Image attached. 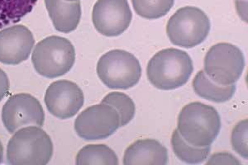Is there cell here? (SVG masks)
<instances>
[{
    "mask_svg": "<svg viewBox=\"0 0 248 165\" xmlns=\"http://www.w3.org/2000/svg\"><path fill=\"white\" fill-rule=\"evenodd\" d=\"M221 126L217 110L201 102L187 104L178 117V132L186 142L195 147L211 146L219 134Z\"/></svg>",
    "mask_w": 248,
    "mask_h": 165,
    "instance_id": "6da1fadb",
    "label": "cell"
},
{
    "mask_svg": "<svg viewBox=\"0 0 248 165\" xmlns=\"http://www.w3.org/2000/svg\"><path fill=\"white\" fill-rule=\"evenodd\" d=\"M193 70V62L189 54L169 48L159 51L150 60L147 78L159 90H175L189 81Z\"/></svg>",
    "mask_w": 248,
    "mask_h": 165,
    "instance_id": "7a4b0ae2",
    "label": "cell"
},
{
    "mask_svg": "<svg viewBox=\"0 0 248 165\" xmlns=\"http://www.w3.org/2000/svg\"><path fill=\"white\" fill-rule=\"evenodd\" d=\"M53 155V143L41 126L17 130L7 146V161L12 165H45Z\"/></svg>",
    "mask_w": 248,
    "mask_h": 165,
    "instance_id": "3957f363",
    "label": "cell"
},
{
    "mask_svg": "<svg viewBox=\"0 0 248 165\" xmlns=\"http://www.w3.org/2000/svg\"><path fill=\"white\" fill-rule=\"evenodd\" d=\"M75 60L72 43L58 36H51L38 42L31 56L36 71L47 78L65 75L73 67Z\"/></svg>",
    "mask_w": 248,
    "mask_h": 165,
    "instance_id": "277c9868",
    "label": "cell"
},
{
    "mask_svg": "<svg viewBox=\"0 0 248 165\" xmlns=\"http://www.w3.org/2000/svg\"><path fill=\"white\" fill-rule=\"evenodd\" d=\"M207 14L196 7L186 6L178 9L167 25V37L174 45L190 49L205 41L210 31Z\"/></svg>",
    "mask_w": 248,
    "mask_h": 165,
    "instance_id": "5b68a950",
    "label": "cell"
},
{
    "mask_svg": "<svg viewBox=\"0 0 248 165\" xmlns=\"http://www.w3.org/2000/svg\"><path fill=\"white\" fill-rule=\"evenodd\" d=\"M97 74L108 88L127 90L139 83L141 77V66L133 54L113 50L101 56L97 64Z\"/></svg>",
    "mask_w": 248,
    "mask_h": 165,
    "instance_id": "8992f818",
    "label": "cell"
},
{
    "mask_svg": "<svg viewBox=\"0 0 248 165\" xmlns=\"http://www.w3.org/2000/svg\"><path fill=\"white\" fill-rule=\"evenodd\" d=\"M244 66L245 60L242 51L227 42L213 45L204 59V72L212 81L220 85L236 84Z\"/></svg>",
    "mask_w": 248,
    "mask_h": 165,
    "instance_id": "52a82bcc",
    "label": "cell"
},
{
    "mask_svg": "<svg viewBox=\"0 0 248 165\" xmlns=\"http://www.w3.org/2000/svg\"><path fill=\"white\" fill-rule=\"evenodd\" d=\"M119 127V113L104 103L88 107L75 120V131L85 140H105Z\"/></svg>",
    "mask_w": 248,
    "mask_h": 165,
    "instance_id": "ba28073f",
    "label": "cell"
},
{
    "mask_svg": "<svg viewBox=\"0 0 248 165\" xmlns=\"http://www.w3.org/2000/svg\"><path fill=\"white\" fill-rule=\"evenodd\" d=\"M6 130L14 134L24 126H42L45 120L43 106L37 98L28 93L15 94L6 102L2 110Z\"/></svg>",
    "mask_w": 248,
    "mask_h": 165,
    "instance_id": "9c48e42d",
    "label": "cell"
},
{
    "mask_svg": "<svg viewBox=\"0 0 248 165\" xmlns=\"http://www.w3.org/2000/svg\"><path fill=\"white\" fill-rule=\"evenodd\" d=\"M133 20L127 0H98L93 6L92 21L96 30L105 37H118Z\"/></svg>",
    "mask_w": 248,
    "mask_h": 165,
    "instance_id": "30bf717a",
    "label": "cell"
},
{
    "mask_svg": "<svg viewBox=\"0 0 248 165\" xmlns=\"http://www.w3.org/2000/svg\"><path fill=\"white\" fill-rule=\"evenodd\" d=\"M44 101L51 115L65 120L72 118L81 109L85 103V96L77 84L68 80H59L50 84Z\"/></svg>",
    "mask_w": 248,
    "mask_h": 165,
    "instance_id": "8fae6325",
    "label": "cell"
},
{
    "mask_svg": "<svg viewBox=\"0 0 248 165\" xmlns=\"http://www.w3.org/2000/svg\"><path fill=\"white\" fill-rule=\"evenodd\" d=\"M35 44L33 34L24 25L11 26L0 31V62L17 65L29 58Z\"/></svg>",
    "mask_w": 248,
    "mask_h": 165,
    "instance_id": "7c38bea8",
    "label": "cell"
},
{
    "mask_svg": "<svg viewBox=\"0 0 248 165\" xmlns=\"http://www.w3.org/2000/svg\"><path fill=\"white\" fill-rule=\"evenodd\" d=\"M123 163L124 165H166L167 149L153 139L137 140L126 150Z\"/></svg>",
    "mask_w": 248,
    "mask_h": 165,
    "instance_id": "4fadbf2b",
    "label": "cell"
},
{
    "mask_svg": "<svg viewBox=\"0 0 248 165\" xmlns=\"http://www.w3.org/2000/svg\"><path fill=\"white\" fill-rule=\"evenodd\" d=\"M54 28L62 33H71L77 29L81 18V3L65 0H44Z\"/></svg>",
    "mask_w": 248,
    "mask_h": 165,
    "instance_id": "5bb4252c",
    "label": "cell"
},
{
    "mask_svg": "<svg viewBox=\"0 0 248 165\" xmlns=\"http://www.w3.org/2000/svg\"><path fill=\"white\" fill-rule=\"evenodd\" d=\"M193 89L201 98L215 103H225L230 100L236 92V84L220 85L207 76L204 70L199 71L193 80Z\"/></svg>",
    "mask_w": 248,
    "mask_h": 165,
    "instance_id": "9a60e30c",
    "label": "cell"
},
{
    "mask_svg": "<svg viewBox=\"0 0 248 165\" xmlns=\"http://www.w3.org/2000/svg\"><path fill=\"white\" fill-rule=\"evenodd\" d=\"M38 0H0V28L19 23Z\"/></svg>",
    "mask_w": 248,
    "mask_h": 165,
    "instance_id": "2e32d148",
    "label": "cell"
},
{
    "mask_svg": "<svg viewBox=\"0 0 248 165\" xmlns=\"http://www.w3.org/2000/svg\"><path fill=\"white\" fill-rule=\"evenodd\" d=\"M76 164L77 165H118L119 160L115 152L106 145H88L77 154Z\"/></svg>",
    "mask_w": 248,
    "mask_h": 165,
    "instance_id": "e0dca14e",
    "label": "cell"
},
{
    "mask_svg": "<svg viewBox=\"0 0 248 165\" xmlns=\"http://www.w3.org/2000/svg\"><path fill=\"white\" fill-rule=\"evenodd\" d=\"M172 147L179 160L187 164H201L205 161L209 153L210 146L206 147H195L186 142L181 136L177 129L174 131L171 138Z\"/></svg>",
    "mask_w": 248,
    "mask_h": 165,
    "instance_id": "ac0fdd59",
    "label": "cell"
},
{
    "mask_svg": "<svg viewBox=\"0 0 248 165\" xmlns=\"http://www.w3.org/2000/svg\"><path fill=\"white\" fill-rule=\"evenodd\" d=\"M102 103L113 106L119 113L120 127L127 126L134 118L135 104L133 99L125 93L119 92H110L103 98Z\"/></svg>",
    "mask_w": 248,
    "mask_h": 165,
    "instance_id": "d6986e66",
    "label": "cell"
},
{
    "mask_svg": "<svg viewBox=\"0 0 248 165\" xmlns=\"http://www.w3.org/2000/svg\"><path fill=\"white\" fill-rule=\"evenodd\" d=\"M133 9L140 17L148 20L164 17L174 6L175 0H132Z\"/></svg>",
    "mask_w": 248,
    "mask_h": 165,
    "instance_id": "ffe728a7",
    "label": "cell"
},
{
    "mask_svg": "<svg viewBox=\"0 0 248 165\" xmlns=\"http://www.w3.org/2000/svg\"><path fill=\"white\" fill-rule=\"evenodd\" d=\"M248 122L246 120L240 121L232 132L231 143L234 150L244 159H248Z\"/></svg>",
    "mask_w": 248,
    "mask_h": 165,
    "instance_id": "44dd1931",
    "label": "cell"
},
{
    "mask_svg": "<svg viewBox=\"0 0 248 165\" xmlns=\"http://www.w3.org/2000/svg\"><path fill=\"white\" fill-rule=\"evenodd\" d=\"M207 165H241V162L236 157L229 153H218L212 155Z\"/></svg>",
    "mask_w": 248,
    "mask_h": 165,
    "instance_id": "7402d4cb",
    "label": "cell"
},
{
    "mask_svg": "<svg viewBox=\"0 0 248 165\" xmlns=\"http://www.w3.org/2000/svg\"><path fill=\"white\" fill-rule=\"evenodd\" d=\"M9 87L10 84L8 75L2 69H0V102L9 93Z\"/></svg>",
    "mask_w": 248,
    "mask_h": 165,
    "instance_id": "603a6c76",
    "label": "cell"
},
{
    "mask_svg": "<svg viewBox=\"0 0 248 165\" xmlns=\"http://www.w3.org/2000/svg\"><path fill=\"white\" fill-rule=\"evenodd\" d=\"M3 144L0 140V164L3 162Z\"/></svg>",
    "mask_w": 248,
    "mask_h": 165,
    "instance_id": "cb8c5ba5",
    "label": "cell"
},
{
    "mask_svg": "<svg viewBox=\"0 0 248 165\" xmlns=\"http://www.w3.org/2000/svg\"><path fill=\"white\" fill-rule=\"evenodd\" d=\"M65 1H67V2H77V1H79V0H65Z\"/></svg>",
    "mask_w": 248,
    "mask_h": 165,
    "instance_id": "d4e9b609",
    "label": "cell"
}]
</instances>
